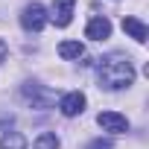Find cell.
I'll return each mask as SVG.
<instances>
[{"label":"cell","mask_w":149,"mask_h":149,"mask_svg":"<svg viewBox=\"0 0 149 149\" xmlns=\"http://www.w3.org/2000/svg\"><path fill=\"white\" fill-rule=\"evenodd\" d=\"M97 79L105 91H123L134 82V64L126 53H108L97 58Z\"/></svg>","instance_id":"obj_1"},{"label":"cell","mask_w":149,"mask_h":149,"mask_svg":"<svg viewBox=\"0 0 149 149\" xmlns=\"http://www.w3.org/2000/svg\"><path fill=\"white\" fill-rule=\"evenodd\" d=\"M47 21H50V15H47V9L41 3H26L24 12H21V26L26 32H41L47 26Z\"/></svg>","instance_id":"obj_2"},{"label":"cell","mask_w":149,"mask_h":149,"mask_svg":"<svg viewBox=\"0 0 149 149\" xmlns=\"http://www.w3.org/2000/svg\"><path fill=\"white\" fill-rule=\"evenodd\" d=\"M21 94H24L26 102H32V108H50V105H56V94L50 88L38 85V82H26L21 88Z\"/></svg>","instance_id":"obj_3"},{"label":"cell","mask_w":149,"mask_h":149,"mask_svg":"<svg viewBox=\"0 0 149 149\" xmlns=\"http://www.w3.org/2000/svg\"><path fill=\"white\" fill-rule=\"evenodd\" d=\"M97 123H100L102 132H111V134H123V132H129V120H126L123 114H117V111H102V114L97 117Z\"/></svg>","instance_id":"obj_4"},{"label":"cell","mask_w":149,"mask_h":149,"mask_svg":"<svg viewBox=\"0 0 149 149\" xmlns=\"http://www.w3.org/2000/svg\"><path fill=\"white\" fill-rule=\"evenodd\" d=\"M85 94L82 91H70V94H64L61 100H58V108H61V114L64 117H76V114H82L85 111Z\"/></svg>","instance_id":"obj_5"},{"label":"cell","mask_w":149,"mask_h":149,"mask_svg":"<svg viewBox=\"0 0 149 149\" xmlns=\"http://www.w3.org/2000/svg\"><path fill=\"white\" fill-rule=\"evenodd\" d=\"M73 9H76V0H56L50 21H53L56 26H67V24L73 21Z\"/></svg>","instance_id":"obj_6"},{"label":"cell","mask_w":149,"mask_h":149,"mask_svg":"<svg viewBox=\"0 0 149 149\" xmlns=\"http://www.w3.org/2000/svg\"><path fill=\"white\" fill-rule=\"evenodd\" d=\"M85 35L91 38V41H105L108 35H111V21L108 18H91L88 21V26H85Z\"/></svg>","instance_id":"obj_7"},{"label":"cell","mask_w":149,"mask_h":149,"mask_svg":"<svg viewBox=\"0 0 149 149\" xmlns=\"http://www.w3.org/2000/svg\"><path fill=\"white\" fill-rule=\"evenodd\" d=\"M123 32H129L137 44H143V41H146V35H149L146 24H143L140 18H132V15H129V18H123Z\"/></svg>","instance_id":"obj_8"},{"label":"cell","mask_w":149,"mask_h":149,"mask_svg":"<svg viewBox=\"0 0 149 149\" xmlns=\"http://www.w3.org/2000/svg\"><path fill=\"white\" fill-rule=\"evenodd\" d=\"M58 56H61V58H67V61L82 58V56H85V47H82L79 41H61V44H58Z\"/></svg>","instance_id":"obj_9"},{"label":"cell","mask_w":149,"mask_h":149,"mask_svg":"<svg viewBox=\"0 0 149 149\" xmlns=\"http://www.w3.org/2000/svg\"><path fill=\"white\" fill-rule=\"evenodd\" d=\"M0 149H26V137L21 132H6L0 140Z\"/></svg>","instance_id":"obj_10"},{"label":"cell","mask_w":149,"mask_h":149,"mask_svg":"<svg viewBox=\"0 0 149 149\" xmlns=\"http://www.w3.org/2000/svg\"><path fill=\"white\" fill-rule=\"evenodd\" d=\"M61 143H58V137L53 134V132H44V134H38L35 137V149H58Z\"/></svg>","instance_id":"obj_11"},{"label":"cell","mask_w":149,"mask_h":149,"mask_svg":"<svg viewBox=\"0 0 149 149\" xmlns=\"http://www.w3.org/2000/svg\"><path fill=\"white\" fill-rule=\"evenodd\" d=\"M88 149H114V146H111V140L97 137V140H91V143H88Z\"/></svg>","instance_id":"obj_12"},{"label":"cell","mask_w":149,"mask_h":149,"mask_svg":"<svg viewBox=\"0 0 149 149\" xmlns=\"http://www.w3.org/2000/svg\"><path fill=\"white\" fill-rule=\"evenodd\" d=\"M6 56H9V44L0 38V61H6Z\"/></svg>","instance_id":"obj_13"}]
</instances>
